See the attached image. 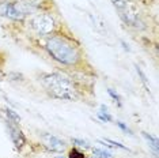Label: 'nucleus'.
I'll use <instances>...</instances> for the list:
<instances>
[{
	"instance_id": "nucleus-6",
	"label": "nucleus",
	"mask_w": 159,
	"mask_h": 158,
	"mask_svg": "<svg viewBox=\"0 0 159 158\" xmlns=\"http://www.w3.org/2000/svg\"><path fill=\"white\" fill-rule=\"evenodd\" d=\"M7 127H8L10 138H11V141L14 142V145H15L18 149H22L25 142H26V139H25L22 131H20L19 128L16 127V124H14V123H7Z\"/></svg>"
},
{
	"instance_id": "nucleus-11",
	"label": "nucleus",
	"mask_w": 159,
	"mask_h": 158,
	"mask_svg": "<svg viewBox=\"0 0 159 158\" xmlns=\"http://www.w3.org/2000/svg\"><path fill=\"white\" fill-rule=\"evenodd\" d=\"M107 93H109V95L111 97V98H113L114 100V102L116 104H117V105L118 106H121V97L120 95H118L117 94V93H116L114 90H113V89H107Z\"/></svg>"
},
{
	"instance_id": "nucleus-3",
	"label": "nucleus",
	"mask_w": 159,
	"mask_h": 158,
	"mask_svg": "<svg viewBox=\"0 0 159 158\" xmlns=\"http://www.w3.org/2000/svg\"><path fill=\"white\" fill-rule=\"evenodd\" d=\"M30 26L41 35H48L55 30V19L49 14H38L30 21Z\"/></svg>"
},
{
	"instance_id": "nucleus-15",
	"label": "nucleus",
	"mask_w": 159,
	"mask_h": 158,
	"mask_svg": "<svg viewBox=\"0 0 159 158\" xmlns=\"http://www.w3.org/2000/svg\"><path fill=\"white\" fill-rule=\"evenodd\" d=\"M121 44H122V46H124V49H125V51H131V49H129V46L128 45H126V42H124V41H121Z\"/></svg>"
},
{
	"instance_id": "nucleus-16",
	"label": "nucleus",
	"mask_w": 159,
	"mask_h": 158,
	"mask_svg": "<svg viewBox=\"0 0 159 158\" xmlns=\"http://www.w3.org/2000/svg\"><path fill=\"white\" fill-rule=\"evenodd\" d=\"M59 158H60V157H59Z\"/></svg>"
},
{
	"instance_id": "nucleus-5",
	"label": "nucleus",
	"mask_w": 159,
	"mask_h": 158,
	"mask_svg": "<svg viewBox=\"0 0 159 158\" xmlns=\"http://www.w3.org/2000/svg\"><path fill=\"white\" fill-rule=\"evenodd\" d=\"M0 11H2L3 15L8 16L10 19H14V21H23L25 19V14L18 8L16 3H6L0 7Z\"/></svg>"
},
{
	"instance_id": "nucleus-13",
	"label": "nucleus",
	"mask_w": 159,
	"mask_h": 158,
	"mask_svg": "<svg viewBox=\"0 0 159 158\" xmlns=\"http://www.w3.org/2000/svg\"><path fill=\"white\" fill-rule=\"evenodd\" d=\"M70 158H86V157H84V154L80 153L79 150L74 149V150L71 151V154H70Z\"/></svg>"
},
{
	"instance_id": "nucleus-1",
	"label": "nucleus",
	"mask_w": 159,
	"mask_h": 158,
	"mask_svg": "<svg viewBox=\"0 0 159 158\" xmlns=\"http://www.w3.org/2000/svg\"><path fill=\"white\" fill-rule=\"evenodd\" d=\"M45 90L57 100H67L74 101L78 98V91L75 90L74 85L60 74H44L39 78Z\"/></svg>"
},
{
	"instance_id": "nucleus-7",
	"label": "nucleus",
	"mask_w": 159,
	"mask_h": 158,
	"mask_svg": "<svg viewBox=\"0 0 159 158\" xmlns=\"http://www.w3.org/2000/svg\"><path fill=\"white\" fill-rule=\"evenodd\" d=\"M143 136L146 138V141L148 143V146L152 149V151L155 154V157H158V150H159V142L157 138H154V136H151L150 134H147V132H143Z\"/></svg>"
},
{
	"instance_id": "nucleus-2",
	"label": "nucleus",
	"mask_w": 159,
	"mask_h": 158,
	"mask_svg": "<svg viewBox=\"0 0 159 158\" xmlns=\"http://www.w3.org/2000/svg\"><path fill=\"white\" fill-rule=\"evenodd\" d=\"M48 53L56 62L66 66H74L80 60V53L68 40L61 37H49L45 44Z\"/></svg>"
},
{
	"instance_id": "nucleus-10",
	"label": "nucleus",
	"mask_w": 159,
	"mask_h": 158,
	"mask_svg": "<svg viewBox=\"0 0 159 158\" xmlns=\"http://www.w3.org/2000/svg\"><path fill=\"white\" fill-rule=\"evenodd\" d=\"M94 156H95L97 158H111V154L105 151V150H101V149H94L93 150Z\"/></svg>"
},
{
	"instance_id": "nucleus-14",
	"label": "nucleus",
	"mask_w": 159,
	"mask_h": 158,
	"mask_svg": "<svg viewBox=\"0 0 159 158\" xmlns=\"http://www.w3.org/2000/svg\"><path fill=\"white\" fill-rule=\"evenodd\" d=\"M117 125H118V127H120V128H121V130L124 131V132H126V134H129V135H132V131L129 130V128L126 127V125H125L124 123H122V121H117Z\"/></svg>"
},
{
	"instance_id": "nucleus-4",
	"label": "nucleus",
	"mask_w": 159,
	"mask_h": 158,
	"mask_svg": "<svg viewBox=\"0 0 159 158\" xmlns=\"http://www.w3.org/2000/svg\"><path fill=\"white\" fill-rule=\"evenodd\" d=\"M42 142H44L45 147L50 151H55V153H61L64 149H66V143L61 141L60 138L52 135V134H44L42 135Z\"/></svg>"
},
{
	"instance_id": "nucleus-8",
	"label": "nucleus",
	"mask_w": 159,
	"mask_h": 158,
	"mask_svg": "<svg viewBox=\"0 0 159 158\" xmlns=\"http://www.w3.org/2000/svg\"><path fill=\"white\" fill-rule=\"evenodd\" d=\"M98 117H99L102 121H111V120H113L110 114L107 113V108L105 106V105L101 106V112H98Z\"/></svg>"
},
{
	"instance_id": "nucleus-12",
	"label": "nucleus",
	"mask_w": 159,
	"mask_h": 158,
	"mask_svg": "<svg viewBox=\"0 0 159 158\" xmlns=\"http://www.w3.org/2000/svg\"><path fill=\"white\" fill-rule=\"evenodd\" d=\"M72 142H74V145H76L78 147H82V149H90L89 142L83 141V139H72Z\"/></svg>"
},
{
	"instance_id": "nucleus-9",
	"label": "nucleus",
	"mask_w": 159,
	"mask_h": 158,
	"mask_svg": "<svg viewBox=\"0 0 159 158\" xmlns=\"http://www.w3.org/2000/svg\"><path fill=\"white\" fill-rule=\"evenodd\" d=\"M136 72L139 74V77H140V79H142V82H143V85L146 86V89H147V91H150V85H148V79H147V77H146V74L142 71V68H140L139 66H136Z\"/></svg>"
}]
</instances>
